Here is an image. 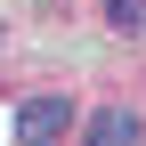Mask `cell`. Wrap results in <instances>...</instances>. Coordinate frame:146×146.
I'll return each mask as SVG.
<instances>
[{
  "label": "cell",
  "instance_id": "7a4b0ae2",
  "mask_svg": "<svg viewBox=\"0 0 146 146\" xmlns=\"http://www.w3.org/2000/svg\"><path fill=\"white\" fill-rule=\"evenodd\" d=\"M89 146H146V122L130 106H106V114L89 122Z\"/></svg>",
  "mask_w": 146,
  "mask_h": 146
},
{
  "label": "cell",
  "instance_id": "6da1fadb",
  "mask_svg": "<svg viewBox=\"0 0 146 146\" xmlns=\"http://www.w3.org/2000/svg\"><path fill=\"white\" fill-rule=\"evenodd\" d=\"M73 130V106L65 98H25V106H16V138H25V146H57Z\"/></svg>",
  "mask_w": 146,
  "mask_h": 146
},
{
  "label": "cell",
  "instance_id": "3957f363",
  "mask_svg": "<svg viewBox=\"0 0 146 146\" xmlns=\"http://www.w3.org/2000/svg\"><path fill=\"white\" fill-rule=\"evenodd\" d=\"M106 25L114 33H146V0H106Z\"/></svg>",
  "mask_w": 146,
  "mask_h": 146
}]
</instances>
